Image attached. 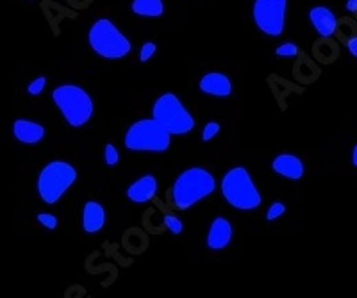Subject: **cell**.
Here are the masks:
<instances>
[{
  "mask_svg": "<svg viewBox=\"0 0 357 298\" xmlns=\"http://www.w3.org/2000/svg\"><path fill=\"white\" fill-rule=\"evenodd\" d=\"M288 0H256L254 2V22L261 32L268 36H281L286 27Z\"/></svg>",
  "mask_w": 357,
  "mask_h": 298,
  "instance_id": "cell-8",
  "label": "cell"
},
{
  "mask_svg": "<svg viewBox=\"0 0 357 298\" xmlns=\"http://www.w3.org/2000/svg\"><path fill=\"white\" fill-rule=\"evenodd\" d=\"M106 225V209L100 202L88 200L83 209V228L84 233L97 234Z\"/></svg>",
  "mask_w": 357,
  "mask_h": 298,
  "instance_id": "cell-13",
  "label": "cell"
},
{
  "mask_svg": "<svg viewBox=\"0 0 357 298\" xmlns=\"http://www.w3.org/2000/svg\"><path fill=\"white\" fill-rule=\"evenodd\" d=\"M199 88L200 92L206 93V95H211V97L227 98L232 93V83H230V79L225 74L211 72V74H206L200 79Z\"/></svg>",
  "mask_w": 357,
  "mask_h": 298,
  "instance_id": "cell-10",
  "label": "cell"
},
{
  "mask_svg": "<svg viewBox=\"0 0 357 298\" xmlns=\"http://www.w3.org/2000/svg\"><path fill=\"white\" fill-rule=\"evenodd\" d=\"M216 180L206 168H188L177 177L172 186V202L179 211H186L199 204L200 200L215 193Z\"/></svg>",
  "mask_w": 357,
  "mask_h": 298,
  "instance_id": "cell-1",
  "label": "cell"
},
{
  "mask_svg": "<svg viewBox=\"0 0 357 298\" xmlns=\"http://www.w3.org/2000/svg\"><path fill=\"white\" fill-rule=\"evenodd\" d=\"M155 50H158V45H155L154 41H147V43L142 47V50H140V61L142 63L150 61V59L155 56Z\"/></svg>",
  "mask_w": 357,
  "mask_h": 298,
  "instance_id": "cell-21",
  "label": "cell"
},
{
  "mask_svg": "<svg viewBox=\"0 0 357 298\" xmlns=\"http://www.w3.org/2000/svg\"><path fill=\"white\" fill-rule=\"evenodd\" d=\"M45 86H47V79H45V77H38V79H34L31 84H29L27 92H29V95H34L36 97V95H41Z\"/></svg>",
  "mask_w": 357,
  "mask_h": 298,
  "instance_id": "cell-24",
  "label": "cell"
},
{
  "mask_svg": "<svg viewBox=\"0 0 357 298\" xmlns=\"http://www.w3.org/2000/svg\"><path fill=\"white\" fill-rule=\"evenodd\" d=\"M152 116L158 120L172 136H182L195 129V118L186 109L181 98L173 93H163L152 107Z\"/></svg>",
  "mask_w": 357,
  "mask_h": 298,
  "instance_id": "cell-6",
  "label": "cell"
},
{
  "mask_svg": "<svg viewBox=\"0 0 357 298\" xmlns=\"http://www.w3.org/2000/svg\"><path fill=\"white\" fill-rule=\"evenodd\" d=\"M272 170L281 177H286L290 180H300L304 177V162L302 159L293 153H281L272 161Z\"/></svg>",
  "mask_w": 357,
  "mask_h": 298,
  "instance_id": "cell-12",
  "label": "cell"
},
{
  "mask_svg": "<svg viewBox=\"0 0 357 298\" xmlns=\"http://www.w3.org/2000/svg\"><path fill=\"white\" fill-rule=\"evenodd\" d=\"M220 132V123L218 122H208L206 123V127L202 131V140L204 141H211L213 138L216 136Z\"/></svg>",
  "mask_w": 357,
  "mask_h": 298,
  "instance_id": "cell-22",
  "label": "cell"
},
{
  "mask_svg": "<svg viewBox=\"0 0 357 298\" xmlns=\"http://www.w3.org/2000/svg\"><path fill=\"white\" fill-rule=\"evenodd\" d=\"M77 170L67 161H52L38 177V193L45 204H56L74 186Z\"/></svg>",
  "mask_w": 357,
  "mask_h": 298,
  "instance_id": "cell-7",
  "label": "cell"
},
{
  "mask_svg": "<svg viewBox=\"0 0 357 298\" xmlns=\"http://www.w3.org/2000/svg\"><path fill=\"white\" fill-rule=\"evenodd\" d=\"M38 222H40L43 227L50 228V231L58 228V224H59L58 218H56L54 215H50V213H40V215H38Z\"/></svg>",
  "mask_w": 357,
  "mask_h": 298,
  "instance_id": "cell-23",
  "label": "cell"
},
{
  "mask_svg": "<svg viewBox=\"0 0 357 298\" xmlns=\"http://www.w3.org/2000/svg\"><path fill=\"white\" fill-rule=\"evenodd\" d=\"M347 11L357 13V0H347Z\"/></svg>",
  "mask_w": 357,
  "mask_h": 298,
  "instance_id": "cell-26",
  "label": "cell"
},
{
  "mask_svg": "<svg viewBox=\"0 0 357 298\" xmlns=\"http://www.w3.org/2000/svg\"><path fill=\"white\" fill-rule=\"evenodd\" d=\"M104 161H106L107 167H116L120 161V153H118V149H116L113 143H107L106 147H104Z\"/></svg>",
  "mask_w": 357,
  "mask_h": 298,
  "instance_id": "cell-17",
  "label": "cell"
},
{
  "mask_svg": "<svg viewBox=\"0 0 357 298\" xmlns=\"http://www.w3.org/2000/svg\"><path fill=\"white\" fill-rule=\"evenodd\" d=\"M131 9L138 17L158 18L164 13V2L163 0H133Z\"/></svg>",
  "mask_w": 357,
  "mask_h": 298,
  "instance_id": "cell-16",
  "label": "cell"
},
{
  "mask_svg": "<svg viewBox=\"0 0 357 298\" xmlns=\"http://www.w3.org/2000/svg\"><path fill=\"white\" fill-rule=\"evenodd\" d=\"M299 52L300 49L295 43H283L279 45L277 49H275V54H277L279 57H296L299 56Z\"/></svg>",
  "mask_w": 357,
  "mask_h": 298,
  "instance_id": "cell-20",
  "label": "cell"
},
{
  "mask_svg": "<svg viewBox=\"0 0 357 298\" xmlns=\"http://www.w3.org/2000/svg\"><path fill=\"white\" fill-rule=\"evenodd\" d=\"M13 132L18 141L27 143V145H36V143H40L45 138L43 125L31 122V120H17L13 125Z\"/></svg>",
  "mask_w": 357,
  "mask_h": 298,
  "instance_id": "cell-15",
  "label": "cell"
},
{
  "mask_svg": "<svg viewBox=\"0 0 357 298\" xmlns=\"http://www.w3.org/2000/svg\"><path fill=\"white\" fill-rule=\"evenodd\" d=\"M88 43L93 52L106 59H122L129 56L133 49L129 38H125V34L116 29L109 18H100L93 23L88 31Z\"/></svg>",
  "mask_w": 357,
  "mask_h": 298,
  "instance_id": "cell-5",
  "label": "cell"
},
{
  "mask_svg": "<svg viewBox=\"0 0 357 298\" xmlns=\"http://www.w3.org/2000/svg\"><path fill=\"white\" fill-rule=\"evenodd\" d=\"M347 47H349V52L352 54L354 57H357V36L350 38L349 43H347Z\"/></svg>",
  "mask_w": 357,
  "mask_h": 298,
  "instance_id": "cell-25",
  "label": "cell"
},
{
  "mask_svg": "<svg viewBox=\"0 0 357 298\" xmlns=\"http://www.w3.org/2000/svg\"><path fill=\"white\" fill-rule=\"evenodd\" d=\"M158 195V180L154 175H143L129 186L127 198L134 204H147Z\"/></svg>",
  "mask_w": 357,
  "mask_h": 298,
  "instance_id": "cell-14",
  "label": "cell"
},
{
  "mask_svg": "<svg viewBox=\"0 0 357 298\" xmlns=\"http://www.w3.org/2000/svg\"><path fill=\"white\" fill-rule=\"evenodd\" d=\"M221 195L229 206L238 211H256L261 206V193L247 168H230L221 179Z\"/></svg>",
  "mask_w": 357,
  "mask_h": 298,
  "instance_id": "cell-2",
  "label": "cell"
},
{
  "mask_svg": "<svg viewBox=\"0 0 357 298\" xmlns=\"http://www.w3.org/2000/svg\"><path fill=\"white\" fill-rule=\"evenodd\" d=\"M309 20L322 38H331L338 29V18L327 6H314L309 11Z\"/></svg>",
  "mask_w": 357,
  "mask_h": 298,
  "instance_id": "cell-11",
  "label": "cell"
},
{
  "mask_svg": "<svg viewBox=\"0 0 357 298\" xmlns=\"http://www.w3.org/2000/svg\"><path fill=\"white\" fill-rule=\"evenodd\" d=\"M352 164L357 168V145H354L352 149Z\"/></svg>",
  "mask_w": 357,
  "mask_h": 298,
  "instance_id": "cell-27",
  "label": "cell"
},
{
  "mask_svg": "<svg viewBox=\"0 0 357 298\" xmlns=\"http://www.w3.org/2000/svg\"><path fill=\"white\" fill-rule=\"evenodd\" d=\"M52 98L72 127H83L91 120L95 104L89 93L75 84H63L52 92Z\"/></svg>",
  "mask_w": 357,
  "mask_h": 298,
  "instance_id": "cell-4",
  "label": "cell"
},
{
  "mask_svg": "<svg viewBox=\"0 0 357 298\" xmlns=\"http://www.w3.org/2000/svg\"><path fill=\"white\" fill-rule=\"evenodd\" d=\"M230 242H232V225L224 216H216L209 227L206 245L211 250H224L230 245Z\"/></svg>",
  "mask_w": 357,
  "mask_h": 298,
  "instance_id": "cell-9",
  "label": "cell"
},
{
  "mask_svg": "<svg viewBox=\"0 0 357 298\" xmlns=\"http://www.w3.org/2000/svg\"><path fill=\"white\" fill-rule=\"evenodd\" d=\"M284 213H286V204H283V202H274V204L268 207V211H266V220L274 222V220L281 218Z\"/></svg>",
  "mask_w": 357,
  "mask_h": 298,
  "instance_id": "cell-18",
  "label": "cell"
},
{
  "mask_svg": "<svg viewBox=\"0 0 357 298\" xmlns=\"http://www.w3.org/2000/svg\"><path fill=\"white\" fill-rule=\"evenodd\" d=\"M124 143L133 152H166L172 145V134L152 116L134 122L125 132Z\"/></svg>",
  "mask_w": 357,
  "mask_h": 298,
  "instance_id": "cell-3",
  "label": "cell"
},
{
  "mask_svg": "<svg viewBox=\"0 0 357 298\" xmlns=\"http://www.w3.org/2000/svg\"><path fill=\"white\" fill-rule=\"evenodd\" d=\"M164 225H166V228L172 234H181L184 231V225H182L181 220L173 215H164Z\"/></svg>",
  "mask_w": 357,
  "mask_h": 298,
  "instance_id": "cell-19",
  "label": "cell"
}]
</instances>
